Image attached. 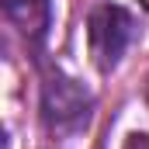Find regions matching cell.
Instances as JSON below:
<instances>
[{
    "instance_id": "6da1fadb",
    "label": "cell",
    "mask_w": 149,
    "mask_h": 149,
    "mask_svg": "<svg viewBox=\"0 0 149 149\" xmlns=\"http://www.w3.org/2000/svg\"><path fill=\"white\" fill-rule=\"evenodd\" d=\"M94 108H97L94 94L76 76L63 73L59 66L42 76L38 111H42V125L52 139H73L80 132H87L94 121Z\"/></svg>"
},
{
    "instance_id": "7a4b0ae2",
    "label": "cell",
    "mask_w": 149,
    "mask_h": 149,
    "mask_svg": "<svg viewBox=\"0 0 149 149\" xmlns=\"http://www.w3.org/2000/svg\"><path fill=\"white\" fill-rule=\"evenodd\" d=\"M135 42V21L125 7L118 3H101L90 10L87 17V45H90V59L101 73H111L121 63V56L128 52V45Z\"/></svg>"
},
{
    "instance_id": "3957f363",
    "label": "cell",
    "mask_w": 149,
    "mask_h": 149,
    "mask_svg": "<svg viewBox=\"0 0 149 149\" xmlns=\"http://www.w3.org/2000/svg\"><path fill=\"white\" fill-rule=\"evenodd\" d=\"M3 10L21 38H28V45L45 42L52 28V0H3Z\"/></svg>"
},
{
    "instance_id": "277c9868",
    "label": "cell",
    "mask_w": 149,
    "mask_h": 149,
    "mask_svg": "<svg viewBox=\"0 0 149 149\" xmlns=\"http://www.w3.org/2000/svg\"><path fill=\"white\" fill-rule=\"evenodd\" d=\"M121 149H149V132H132Z\"/></svg>"
},
{
    "instance_id": "5b68a950",
    "label": "cell",
    "mask_w": 149,
    "mask_h": 149,
    "mask_svg": "<svg viewBox=\"0 0 149 149\" xmlns=\"http://www.w3.org/2000/svg\"><path fill=\"white\" fill-rule=\"evenodd\" d=\"M139 7H142V10H146V14H149V0H139Z\"/></svg>"
},
{
    "instance_id": "8992f818",
    "label": "cell",
    "mask_w": 149,
    "mask_h": 149,
    "mask_svg": "<svg viewBox=\"0 0 149 149\" xmlns=\"http://www.w3.org/2000/svg\"><path fill=\"white\" fill-rule=\"evenodd\" d=\"M146 101H149V76H146Z\"/></svg>"
}]
</instances>
